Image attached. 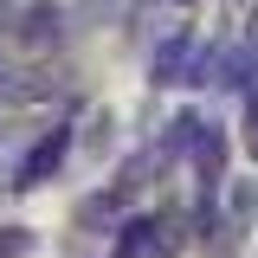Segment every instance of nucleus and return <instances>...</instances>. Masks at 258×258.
Here are the masks:
<instances>
[{"mask_svg": "<svg viewBox=\"0 0 258 258\" xmlns=\"http://www.w3.org/2000/svg\"><path fill=\"white\" fill-rule=\"evenodd\" d=\"M0 7H7V0H0Z\"/></svg>", "mask_w": 258, "mask_h": 258, "instance_id": "6", "label": "nucleus"}, {"mask_svg": "<svg viewBox=\"0 0 258 258\" xmlns=\"http://www.w3.org/2000/svg\"><path fill=\"white\" fill-rule=\"evenodd\" d=\"M64 149H71V129H45V142H39L26 161H20V187L52 181V174H58V161H64Z\"/></svg>", "mask_w": 258, "mask_h": 258, "instance_id": "1", "label": "nucleus"}, {"mask_svg": "<svg viewBox=\"0 0 258 258\" xmlns=\"http://www.w3.org/2000/svg\"><path fill=\"white\" fill-rule=\"evenodd\" d=\"M32 252V232L26 226H0V258H26Z\"/></svg>", "mask_w": 258, "mask_h": 258, "instance_id": "5", "label": "nucleus"}, {"mask_svg": "<svg viewBox=\"0 0 258 258\" xmlns=\"http://www.w3.org/2000/svg\"><path fill=\"white\" fill-rule=\"evenodd\" d=\"M52 26H58V7H32L26 20H20V39H26V45H45Z\"/></svg>", "mask_w": 258, "mask_h": 258, "instance_id": "3", "label": "nucleus"}, {"mask_svg": "<svg viewBox=\"0 0 258 258\" xmlns=\"http://www.w3.org/2000/svg\"><path fill=\"white\" fill-rule=\"evenodd\" d=\"M187 71H194V39H168L155 58V84H187Z\"/></svg>", "mask_w": 258, "mask_h": 258, "instance_id": "2", "label": "nucleus"}, {"mask_svg": "<svg viewBox=\"0 0 258 258\" xmlns=\"http://www.w3.org/2000/svg\"><path fill=\"white\" fill-rule=\"evenodd\" d=\"M149 232H155V220H129V226H123V239H116V258H136L142 245H149Z\"/></svg>", "mask_w": 258, "mask_h": 258, "instance_id": "4", "label": "nucleus"}]
</instances>
